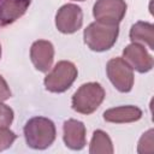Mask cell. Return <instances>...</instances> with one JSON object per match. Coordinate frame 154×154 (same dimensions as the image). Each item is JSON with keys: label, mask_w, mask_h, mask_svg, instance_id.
Returning a JSON list of instances; mask_svg holds the SVG:
<instances>
[{"label": "cell", "mask_w": 154, "mask_h": 154, "mask_svg": "<svg viewBox=\"0 0 154 154\" xmlns=\"http://www.w3.org/2000/svg\"><path fill=\"white\" fill-rule=\"evenodd\" d=\"M55 135L54 123L45 117H34L24 126L25 142L34 149H46L54 142Z\"/></svg>", "instance_id": "obj_1"}, {"label": "cell", "mask_w": 154, "mask_h": 154, "mask_svg": "<svg viewBox=\"0 0 154 154\" xmlns=\"http://www.w3.org/2000/svg\"><path fill=\"white\" fill-rule=\"evenodd\" d=\"M119 34L117 24H107L102 22L90 23L83 32L85 45L95 52H103L113 47Z\"/></svg>", "instance_id": "obj_2"}, {"label": "cell", "mask_w": 154, "mask_h": 154, "mask_svg": "<svg viewBox=\"0 0 154 154\" xmlns=\"http://www.w3.org/2000/svg\"><path fill=\"white\" fill-rule=\"evenodd\" d=\"M105 99V90L101 84L89 82L81 85L72 96V108L82 114L95 112Z\"/></svg>", "instance_id": "obj_3"}, {"label": "cell", "mask_w": 154, "mask_h": 154, "mask_svg": "<svg viewBox=\"0 0 154 154\" xmlns=\"http://www.w3.org/2000/svg\"><path fill=\"white\" fill-rule=\"evenodd\" d=\"M77 75V67L71 61L61 60L45 77V87L52 93H64L72 85Z\"/></svg>", "instance_id": "obj_4"}, {"label": "cell", "mask_w": 154, "mask_h": 154, "mask_svg": "<svg viewBox=\"0 0 154 154\" xmlns=\"http://www.w3.org/2000/svg\"><path fill=\"white\" fill-rule=\"evenodd\" d=\"M107 76L111 83L120 93H128L134 85V69L123 59L113 58L106 66Z\"/></svg>", "instance_id": "obj_5"}, {"label": "cell", "mask_w": 154, "mask_h": 154, "mask_svg": "<svg viewBox=\"0 0 154 154\" xmlns=\"http://www.w3.org/2000/svg\"><path fill=\"white\" fill-rule=\"evenodd\" d=\"M126 7L124 0H96L93 14L97 22L118 25L126 13Z\"/></svg>", "instance_id": "obj_6"}, {"label": "cell", "mask_w": 154, "mask_h": 154, "mask_svg": "<svg viewBox=\"0 0 154 154\" xmlns=\"http://www.w3.org/2000/svg\"><path fill=\"white\" fill-rule=\"evenodd\" d=\"M83 24V13L79 6L66 4L61 6L55 16L57 29L63 34H73Z\"/></svg>", "instance_id": "obj_7"}, {"label": "cell", "mask_w": 154, "mask_h": 154, "mask_svg": "<svg viewBox=\"0 0 154 154\" xmlns=\"http://www.w3.org/2000/svg\"><path fill=\"white\" fill-rule=\"evenodd\" d=\"M123 59L136 71L144 73L152 70L153 67V57L147 52L144 46L132 42L126 46L123 51Z\"/></svg>", "instance_id": "obj_8"}, {"label": "cell", "mask_w": 154, "mask_h": 154, "mask_svg": "<svg viewBox=\"0 0 154 154\" xmlns=\"http://www.w3.org/2000/svg\"><path fill=\"white\" fill-rule=\"evenodd\" d=\"M30 59L36 70L41 72H48L54 59L53 45L46 40L35 41L30 48Z\"/></svg>", "instance_id": "obj_9"}, {"label": "cell", "mask_w": 154, "mask_h": 154, "mask_svg": "<svg viewBox=\"0 0 154 154\" xmlns=\"http://www.w3.org/2000/svg\"><path fill=\"white\" fill-rule=\"evenodd\" d=\"M64 142L66 147L73 150H81L87 144L85 142V126L82 122L69 119L64 123Z\"/></svg>", "instance_id": "obj_10"}, {"label": "cell", "mask_w": 154, "mask_h": 154, "mask_svg": "<svg viewBox=\"0 0 154 154\" xmlns=\"http://www.w3.org/2000/svg\"><path fill=\"white\" fill-rule=\"evenodd\" d=\"M30 0H0V25H7L22 17Z\"/></svg>", "instance_id": "obj_11"}, {"label": "cell", "mask_w": 154, "mask_h": 154, "mask_svg": "<svg viewBox=\"0 0 154 154\" xmlns=\"http://www.w3.org/2000/svg\"><path fill=\"white\" fill-rule=\"evenodd\" d=\"M142 117V111L136 106H119L103 112V119L109 123H132Z\"/></svg>", "instance_id": "obj_12"}, {"label": "cell", "mask_w": 154, "mask_h": 154, "mask_svg": "<svg viewBox=\"0 0 154 154\" xmlns=\"http://www.w3.org/2000/svg\"><path fill=\"white\" fill-rule=\"evenodd\" d=\"M130 38L135 43L147 45L154 49V25L148 22H137L130 29Z\"/></svg>", "instance_id": "obj_13"}, {"label": "cell", "mask_w": 154, "mask_h": 154, "mask_svg": "<svg viewBox=\"0 0 154 154\" xmlns=\"http://www.w3.org/2000/svg\"><path fill=\"white\" fill-rule=\"evenodd\" d=\"M90 154H112L113 153V144L109 136L102 131L96 130L93 134V138L90 141Z\"/></svg>", "instance_id": "obj_14"}, {"label": "cell", "mask_w": 154, "mask_h": 154, "mask_svg": "<svg viewBox=\"0 0 154 154\" xmlns=\"http://www.w3.org/2000/svg\"><path fill=\"white\" fill-rule=\"evenodd\" d=\"M153 134L154 131L150 129L141 137L138 142V153H152L153 152Z\"/></svg>", "instance_id": "obj_15"}, {"label": "cell", "mask_w": 154, "mask_h": 154, "mask_svg": "<svg viewBox=\"0 0 154 154\" xmlns=\"http://www.w3.org/2000/svg\"><path fill=\"white\" fill-rule=\"evenodd\" d=\"M16 140L14 132L8 128H0V152L10 148Z\"/></svg>", "instance_id": "obj_16"}, {"label": "cell", "mask_w": 154, "mask_h": 154, "mask_svg": "<svg viewBox=\"0 0 154 154\" xmlns=\"http://www.w3.org/2000/svg\"><path fill=\"white\" fill-rule=\"evenodd\" d=\"M12 120H13L12 108L0 102V128H8Z\"/></svg>", "instance_id": "obj_17"}, {"label": "cell", "mask_w": 154, "mask_h": 154, "mask_svg": "<svg viewBox=\"0 0 154 154\" xmlns=\"http://www.w3.org/2000/svg\"><path fill=\"white\" fill-rule=\"evenodd\" d=\"M11 97V90L6 83V81L0 76V102Z\"/></svg>", "instance_id": "obj_18"}, {"label": "cell", "mask_w": 154, "mask_h": 154, "mask_svg": "<svg viewBox=\"0 0 154 154\" xmlns=\"http://www.w3.org/2000/svg\"><path fill=\"white\" fill-rule=\"evenodd\" d=\"M0 58H1V46H0Z\"/></svg>", "instance_id": "obj_19"}, {"label": "cell", "mask_w": 154, "mask_h": 154, "mask_svg": "<svg viewBox=\"0 0 154 154\" xmlns=\"http://www.w3.org/2000/svg\"><path fill=\"white\" fill-rule=\"evenodd\" d=\"M73 1H84V0H73Z\"/></svg>", "instance_id": "obj_20"}]
</instances>
